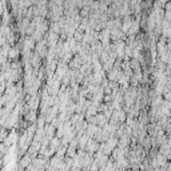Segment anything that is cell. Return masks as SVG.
<instances>
[{"instance_id": "cell-2", "label": "cell", "mask_w": 171, "mask_h": 171, "mask_svg": "<svg viewBox=\"0 0 171 171\" xmlns=\"http://www.w3.org/2000/svg\"><path fill=\"white\" fill-rule=\"evenodd\" d=\"M83 64H84V62H83V59L80 58V55H75L74 59L68 63V67H70V70L76 71V70H80V67H82Z\"/></svg>"}, {"instance_id": "cell-15", "label": "cell", "mask_w": 171, "mask_h": 171, "mask_svg": "<svg viewBox=\"0 0 171 171\" xmlns=\"http://www.w3.org/2000/svg\"><path fill=\"white\" fill-rule=\"evenodd\" d=\"M74 38H75V40H76L78 43H83V39H84V32H82V31H80V29H78V31L75 32Z\"/></svg>"}, {"instance_id": "cell-9", "label": "cell", "mask_w": 171, "mask_h": 171, "mask_svg": "<svg viewBox=\"0 0 171 171\" xmlns=\"http://www.w3.org/2000/svg\"><path fill=\"white\" fill-rule=\"evenodd\" d=\"M99 128H100V127H98V126H95V124H90V123H88V127H87V130H86V135H87L88 138L94 139L95 134L98 132V130H99Z\"/></svg>"}, {"instance_id": "cell-6", "label": "cell", "mask_w": 171, "mask_h": 171, "mask_svg": "<svg viewBox=\"0 0 171 171\" xmlns=\"http://www.w3.org/2000/svg\"><path fill=\"white\" fill-rule=\"evenodd\" d=\"M32 157H31V155H29V154H26V155H24V157H22V158H20L19 160H18V163L20 164V166H22V167L23 168H28L29 167V166H31L32 164Z\"/></svg>"}, {"instance_id": "cell-16", "label": "cell", "mask_w": 171, "mask_h": 171, "mask_svg": "<svg viewBox=\"0 0 171 171\" xmlns=\"http://www.w3.org/2000/svg\"><path fill=\"white\" fill-rule=\"evenodd\" d=\"M64 135H66V131H64V126L62 124L60 127H58L56 128V138H59V139H62Z\"/></svg>"}, {"instance_id": "cell-1", "label": "cell", "mask_w": 171, "mask_h": 171, "mask_svg": "<svg viewBox=\"0 0 171 171\" xmlns=\"http://www.w3.org/2000/svg\"><path fill=\"white\" fill-rule=\"evenodd\" d=\"M29 63H31V66L35 68V70H39L40 67L43 66V59L40 58V55L36 54V52H32L31 54V58H29Z\"/></svg>"}, {"instance_id": "cell-20", "label": "cell", "mask_w": 171, "mask_h": 171, "mask_svg": "<svg viewBox=\"0 0 171 171\" xmlns=\"http://www.w3.org/2000/svg\"><path fill=\"white\" fill-rule=\"evenodd\" d=\"M24 171H28V170H24Z\"/></svg>"}, {"instance_id": "cell-4", "label": "cell", "mask_w": 171, "mask_h": 171, "mask_svg": "<svg viewBox=\"0 0 171 171\" xmlns=\"http://www.w3.org/2000/svg\"><path fill=\"white\" fill-rule=\"evenodd\" d=\"M99 147H100V143H98L95 139H90L88 143H87V147H86V151L95 155L99 151Z\"/></svg>"}, {"instance_id": "cell-13", "label": "cell", "mask_w": 171, "mask_h": 171, "mask_svg": "<svg viewBox=\"0 0 171 171\" xmlns=\"http://www.w3.org/2000/svg\"><path fill=\"white\" fill-rule=\"evenodd\" d=\"M130 64H131V68L134 70V71L142 70V66H140V63H139L138 59H131V60H130Z\"/></svg>"}, {"instance_id": "cell-5", "label": "cell", "mask_w": 171, "mask_h": 171, "mask_svg": "<svg viewBox=\"0 0 171 171\" xmlns=\"http://www.w3.org/2000/svg\"><path fill=\"white\" fill-rule=\"evenodd\" d=\"M23 42H24V48L26 49H29V51H35V48H36V42L34 40L32 36H24L23 38Z\"/></svg>"}, {"instance_id": "cell-8", "label": "cell", "mask_w": 171, "mask_h": 171, "mask_svg": "<svg viewBox=\"0 0 171 171\" xmlns=\"http://www.w3.org/2000/svg\"><path fill=\"white\" fill-rule=\"evenodd\" d=\"M130 146H131V137H130V135H123V137L119 139L118 147L119 148H127Z\"/></svg>"}, {"instance_id": "cell-19", "label": "cell", "mask_w": 171, "mask_h": 171, "mask_svg": "<svg viewBox=\"0 0 171 171\" xmlns=\"http://www.w3.org/2000/svg\"><path fill=\"white\" fill-rule=\"evenodd\" d=\"M104 95H112V90L107 87V88H104Z\"/></svg>"}, {"instance_id": "cell-3", "label": "cell", "mask_w": 171, "mask_h": 171, "mask_svg": "<svg viewBox=\"0 0 171 171\" xmlns=\"http://www.w3.org/2000/svg\"><path fill=\"white\" fill-rule=\"evenodd\" d=\"M111 40L112 42H119V40H127V35L122 32V29H118V28H114L111 31Z\"/></svg>"}, {"instance_id": "cell-11", "label": "cell", "mask_w": 171, "mask_h": 171, "mask_svg": "<svg viewBox=\"0 0 171 171\" xmlns=\"http://www.w3.org/2000/svg\"><path fill=\"white\" fill-rule=\"evenodd\" d=\"M49 31L54 32V34H59L60 35V32H62V27L59 26V23H51V24H49Z\"/></svg>"}, {"instance_id": "cell-18", "label": "cell", "mask_w": 171, "mask_h": 171, "mask_svg": "<svg viewBox=\"0 0 171 171\" xmlns=\"http://www.w3.org/2000/svg\"><path fill=\"white\" fill-rule=\"evenodd\" d=\"M90 124H95V126H98V117H92V118H88V119H86Z\"/></svg>"}, {"instance_id": "cell-10", "label": "cell", "mask_w": 171, "mask_h": 171, "mask_svg": "<svg viewBox=\"0 0 171 171\" xmlns=\"http://www.w3.org/2000/svg\"><path fill=\"white\" fill-rule=\"evenodd\" d=\"M44 130H46V134H47V137L49 139H52V138L56 137V128H55L52 124H47Z\"/></svg>"}, {"instance_id": "cell-7", "label": "cell", "mask_w": 171, "mask_h": 171, "mask_svg": "<svg viewBox=\"0 0 171 171\" xmlns=\"http://www.w3.org/2000/svg\"><path fill=\"white\" fill-rule=\"evenodd\" d=\"M24 120H26V122H28V123H31V124H34V123H36L38 122V118H39V112L38 111H29L28 114H26L24 115Z\"/></svg>"}, {"instance_id": "cell-12", "label": "cell", "mask_w": 171, "mask_h": 171, "mask_svg": "<svg viewBox=\"0 0 171 171\" xmlns=\"http://www.w3.org/2000/svg\"><path fill=\"white\" fill-rule=\"evenodd\" d=\"M78 155V148H75V147H71V146H68V148H67V157L68 158H71L74 159L75 157Z\"/></svg>"}, {"instance_id": "cell-17", "label": "cell", "mask_w": 171, "mask_h": 171, "mask_svg": "<svg viewBox=\"0 0 171 171\" xmlns=\"http://www.w3.org/2000/svg\"><path fill=\"white\" fill-rule=\"evenodd\" d=\"M100 170V167H99V164H98V162L94 159V163L91 164V168H90V171H99Z\"/></svg>"}, {"instance_id": "cell-14", "label": "cell", "mask_w": 171, "mask_h": 171, "mask_svg": "<svg viewBox=\"0 0 171 171\" xmlns=\"http://www.w3.org/2000/svg\"><path fill=\"white\" fill-rule=\"evenodd\" d=\"M166 68H167V64L163 63V62H160V60L158 59V63L155 64V70H157V71H160V72H164Z\"/></svg>"}]
</instances>
